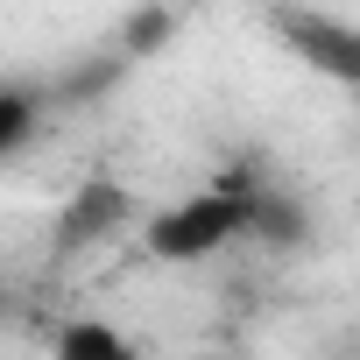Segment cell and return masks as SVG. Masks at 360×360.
Instances as JSON below:
<instances>
[{
  "label": "cell",
  "mask_w": 360,
  "mask_h": 360,
  "mask_svg": "<svg viewBox=\"0 0 360 360\" xmlns=\"http://www.w3.org/2000/svg\"><path fill=\"white\" fill-rule=\"evenodd\" d=\"M255 184H262V176H255L248 162H233V169L212 176L205 191L162 205V212L148 219V233H141L148 255L169 262V269H191V262H212L219 248L248 240V198H255Z\"/></svg>",
  "instance_id": "1"
},
{
  "label": "cell",
  "mask_w": 360,
  "mask_h": 360,
  "mask_svg": "<svg viewBox=\"0 0 360 360\" xmlns=\"http://www.w3.org/2000/svg\"><path fill=\"white\" fill-rule=\"evenodd\" d=\"M127 184H113V176H92V184H78L57 212V255H85L99 240H113L127 226Z\"/></svg>",
  "instance_id": "2"
},
{
  "label": "cell",
  "mask_w": 360,
  "mask_h": 360,
  "mask_svg": "<svg viewBox=\"0 0 360 360\" xmlns=\"http://www.w3.org/2000/svg\"><path fill=\"white\" fill-rule=\"evenodd\" d=\"M283 36L304 64H318L339 85H360V29L346 22H318V15H283Z\"/></svg>",
  "instance_id": "3"
},
{
  "label": "cell",
  "mask_w": 360,
  "mask_h": 360,
  "mask_svg": "<svg viewBox=\"0 0 360 360\" xmlns=\"http://www.w3.org/2000/svg\"><path fill=\"white\" fill-rule=\"evenodd\" d=\"M248 240H269V248H304L311 240V212H304V198L297 191H276L269 176L255 184V198H248Z\"/></svg>",
  "instance_id": "4"
},
{
  "label": "cell",
  "mask_w": 360,
  "mask_h": 360,
  "mask_svg": "<svg viewBox=\"0 0 360 360\" xmlns=\"http://www.w3.org/2000/svg\"><path fill=\"white\" fill-rule=\"evenodd\" d=\"M169 36H176V8H169V0H141V8H127V15H120L113 50H120L127 64H148Z\"/></svg>",
  "instance_id": "5"
},
{
  "label": "cell",
  "mask_w": 360,
  "mask_h": 360,
  "mask_svg": "<svg viewBox=\"0 0 360 360\" xmlns=\"http://www.w3.org/2000/svg\"><path fill=\"white\" fill-rule=\"evenodd\" d=\"M43 106H50V92H36V85H0V162H15L36 141Z\"/></svg>",
  "instance_id": "6"
},
{
  "label": "cell",
  "mask_w": 360,
  "mask_h": 360,
  "mask_svg": "<svg viewBox=\"0 0 360 360\" xmlns=\"http://www.w3.org/2000/svg\"><path fill=\"white\" fill-rule=\"evenodd\" d=\"M50 353H57V360H127L134 339L113 332V325H99V318H71V325L50 332Z\"/></svg>",
  "instance_id": "7"
},
{
  "label": "cell",
  "mask_w": 360,
  "mask_h": 360,
  "mask_svg": "<svg viewBox=\"0 0 360 360\" xmlns=\"http://www.w3.org/2000/svg\"><path fill=\"white\" fill-rule=\"evenodd\" d=\"M127 71H134V64H127L120 50H106V57H78V64H71V71H64V78L50 85V99H64V106H85V99H106V92H113V85H120Z\"/></svg>",
  "instance_id": "8"
}]
</instances>
